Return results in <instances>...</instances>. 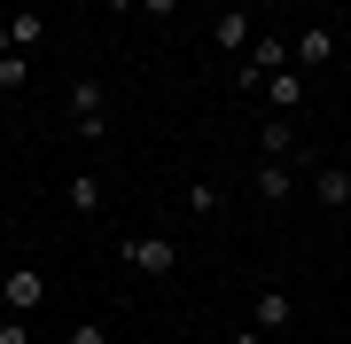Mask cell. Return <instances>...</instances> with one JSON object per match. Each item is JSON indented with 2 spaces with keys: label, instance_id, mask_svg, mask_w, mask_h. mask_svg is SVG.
<instances>
[{
  "label": "cell",
  "instance_id": "cell-11",
  "mask_svg": "<svg viewBox=\"0 0 351 344\" xmlns=\"http://www.w3.org/2000/svg\"><path fill=\"white\" fill-rule=\"evenodd\" d=\"M211 39H219V47H250V39H258L250 32V8H219V32Z\"/></svg>",
  "mask_w": 351,
  "mask_h": 344
},
{
  "label": "cell",
  "instance_id": "cell-7",
  "mask_svg": "<svg viewBox=\"0 0 351 344\" xmlns=\"http://www.w3.org/2000/svg\"><path fill=\"white\" fill-rule=\"evenodd\" d=\"M265 102H274V110H304V71L281 63L274 78H265Z\"/></svg>",
  "mask_w": 351,
  "mask_h": 344
},
{
  "label": "cell",
  "instance_id": "cell-14",
  "mask_svg": "<svg viewBox=\"0 0 351 344\" xmlns=\"http://www.w3.org/2000/svg\"><path fill=\"white\" fill-rule=\"evenodd\" d=\"M188 211H195V219L219 211V188H211V180H188Z\"/></svg>",
  "mask_w": 351,
  "mask_h": 344
},
{
  "label": "cell",
  "instance_id": "cell-12",
  "mask_svg": "<svg viewBox=\"0 0 351 344\" xmlns=\"http://www.w3.org/2000/svg\"><path fill=\"white\" fill-rule=\"evenodd\" d=\"M39 32H47V24H39V8H8V39H16V47H39Z\"/></svg>",
  "mask_w": 351,
  "mask_h": 344
},
{
  "label": "cell",
  "instance_id": "cell-17",
  "mask_svg": "<svg viewBox=\"0 0 351 344\" xmlns=\"http://www.w3.org/2000/svg\"><path fill=\"white\" fill-rule=\"evenodd\" d=\"M141 16H156V24H172V16H180V0H141Z\"/></svg>",
  "mask_w": 351,
  "mask_h": 344
},
{
  "label": "cell",
  "instance_id": "cell-9",
  "mask_svg": "<svg viewBox=\"0 0 351 344\" xmlns=\"http://www.w3.org/2000/svg\"><path fill=\"white\" fill-rule=\"evenodd\" d=\"M258 157H289V165H297V133H289V117H265V126H258Z\"/></svg>",
  "mask_w": 351,
  "mask_h": 344
},
{
  "label": "cell",
  "instance_id": "cell-5",
  "mask_svg": "<svg viewBox=\"0 0 351 344\" xmlns=\"http://www.w3.org/2000/svg\"><path fill=\"white\" fill-rule=\"evenodd\" d=\"M289 63H297V71H320V63H336V32H328V24H304L297 39H289Z\"/></svg>",
  "mask_w": 351,
  "mask_h": 344
},
{
  "label": "cell",
  "instance_id": "cell-18",
  "mask_svg": "<svg viewBox=\"0 0 351 344\" xmlns=\"http://www.w3.org/2000/svg\"><path fill=\"white\" fill-rule=\"evenodd\" d=\"M226 344H265V329H234V336H226Z\"/></svg>",
  "mask_w": 351,
  "mask_h": 344
},
{
  "label": "cell",
  "instance_id": "cell-3",
  "mask_svg": "<svg viewBox=\"0 0 351 344\" xmlns=\"http://www.w3.org/2000/svg\"><path fill=\"white\" fill-rule=\"evenodd\" d=\"M39 297H47V274H39V266H8V274H0V306H8V313H39Z\"/></svg>",
  "mask_w": 351,
  "mask_h": 344
},
{
  "label": "cell",
  "instance_id": "cell-13",
  "mask_svg": "<svg viewBox=\"0 0 351 344\" xmlns=\"http://www.w3.org/2000/svg\"><path fill=\"white\" fill-rule=\"evenodd\" d=\"M24 78H32V55L24 47H0V94H16Z\"/></svg>",
  "mask_w": 351,
  "mask_h": 344
},
{
  "label": "cell",
  "instance_id": "cell-20",
  "mask_svg": "<svg viewBox=\"0 0 351 344\" xmlns=\"http://www.w3.org/2000/svg\"><path fill=\"white\" fill-rule=\"evenodd\" d=\"M226 8H250V0H226Z\"/></svg>",
  "mask_w": 351,
  "mask_h": 344
},
{
  "label": "cell",
  "instance_id": "cell-6",
  "mask_svg": "<svg viewBox=\"0 0 351 344\" xmlns=\"http://www.w3.org/2000/svg\"><path fill=\"white\" fill-rule=\"evenodd\" d=\"M289 313H297V306H289V290H258V297H250V329H265V336H281Z\"/></svg>",
  "mask_w": 351,
  "mask_h": 344
},
{
  "label": "cell",
  "instance_id": "cell-4",
  "mask_svg": "<svg viewBox=\"0 0 351 344\" xmlns=\"http://www.w3.org/2000/svg\"><path fill=\"white\" fill-rule=\"evenodd\" d=\"M289 180H297V172H289V157H258V172H250V196H258L265 211H281V204H289Z\"/></svg>",
  "mask_w": 351,
  "mask_h": 344
},
{
  "label": "cell",
  "instance_id": "cell-19",
  "mask_svg": "<svg viewBox=\"0 0 351 344\" xmlns=\"http://www.w3.org/2000/svg\"><path fill=\"white\" fill-rule=\"evenodd\" d=\"M101 8H117V16H125V8H141V0H101Z\"/></svg>",
  "mask_w": 351,
  "mask_h": 344
},
{
  "label": "cell",
  "instance_id": "cell-21",
  "mask_svg": "<svg viewBox=\"0 0 351 344\" xmlns=\"http://www.w3.org/2000/svg\"><path fill=\"white\" fill-rule=\"evenodd\" d=\"M71 8H94V0H71Z\"/></svg>",
  "mask_w": 351,
  "mask_h": 344
},
{
  "label": "cell",
  "instance_id": "cell-23",
  "mask_svg": "<svg viewBox=\"0 0 351 344\" xmlns=\"http://www.w3.org/2000/svg\"><path fill=\"white\" fill-rule=\"evenodd\" d=\"M343 172H351V157H343Z\"/></svg>",
  "mask_w": 351,
  "mask_h": 344
},
{
  "label": "cell",
  "instance_id": "cell-22",
  "mask_svg": "<svg viewBox=\"0 0 351 344\" xmlns=\"http://www.w3.org/2000/svg\"><path fill=\"white\" fill-rule=\"evenodd\" d=\"M0 321H8V306H0Z\"/></svg>",
  "mask_w": 351,
  "mask_h": 344
},
{
  "label": "cell",
  "instance_id": "cell-8",
  "mask_svg": "<svg viewBox=\"0 0 351 344\" xmlns=\"http://www.w3.org/2000/svg\"><path fill=\"white\" fill-rule=\"evenodd\" d=\"M63 204H71L78 219H94V211H101V180H94V172H71V180H63Z\"/></svg>",
  "mask_w": 351,
  "mask_h": 344
},
{
  "label": "cell",
  "instance_id": "cell-1",
  "mask_svg": "<svg viewBox=\"0 0 351 344\" xmlns=\"http://www.w3.org/2000/svg\"><path fill=\"white\" fill-rule=\"evenodd\" d=\"M71 126H78V141H101V133H110V102H101V78L94 71L71 78Z\"/></svg>",
  "mask_w": 351,
  "mask_h": 344
},
{
  "label": "cell",
  "instance_id": "cell-15",
  "mask_svg": "<svg viewBox=\"0 0 351 344\" xmlns=\"http://www.w3.org/2000/svg\"><path fill=\"white\" fill-rule=\"evenodd\" d=\"M0 344H32V321H24V313H8V321H0Z\"/></svg>",
  "mask_w": 351,
  "mask_h": 344
},
{
  "label": "cell",
  "instance_id": "cell-10",
  "mask_svg": "<svg viewBox=\"0 0 351 344\" xmlns=\"http://www.w3.org/2000/svg\"><path fill=\"white\" fill-rule=\"evenodd\" d=\"M313 196H320L328 211H343V204H351V172H343V165H328V172H313Z\"/></svg>",
  "mask_w": 351,
  "mask_h": 344
},
{
  "label": "cell",
  "instance_id": "cell-2",
  "mask_svg": "<svg viewBox=\"0 0 351 344\" xmlns=\"http://www.w3.org/2000/svg\"><path fill=\"white\" fill-rule=\"evenodd\" d=\"M117 258H125L133 274H172L180 266V242L172 235H117Z\"/></svg>",
  "mask_w": 351,
  "mask_h": 344
},
{
  "label": "cell",
  "instance_id": "cell-16",
  "mask_svg": "<svg viewBox=\"0 0 351 344\" xmlns=\"http://www.w3.org/2000/svg\"><path fill=\"white\" fill-rule=\"evenodd\" d=\"M63 344H110V336H101V321H71V336Z\"/></svg>",
  "mask_w": 351,
  "mask_h": 344
}]
</instances>
